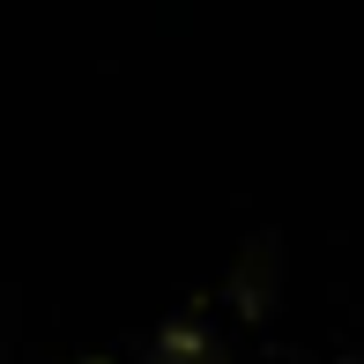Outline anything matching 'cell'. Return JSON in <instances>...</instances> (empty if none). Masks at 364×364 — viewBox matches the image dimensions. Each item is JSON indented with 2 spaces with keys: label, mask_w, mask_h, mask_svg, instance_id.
<instances>
[{
  "label": "cell",
  "mask_w": 364,
  "mask_h": 364,
  "mask_svg": "<svg viewBox=\"0 0 364 364\" xmlns=\"http://www.w3.org/2000/svg\"><path fill=\"white\" fill-rule=\"evenodd\" d=\"M141 364H230V357H223V342L208 335L201 320H171L156 342H149V357H141Z\"/></svg>",
  "instance_id": "obj_1"
},
{
  "label": "cell",
  "mask_w": 364,
  "mask_h": 364,
  "mask_svg": "<svg viewBox=\"0 0 364 364\" xmlns=\"http://www.w3.org/2000/svg\"><path fill=\"white\" fill-rule=\"evenodd\" d=\"M82 364H112V357H82Z\"/></svg>",
  "instance_id": "obj_2"
}]
</instances>
